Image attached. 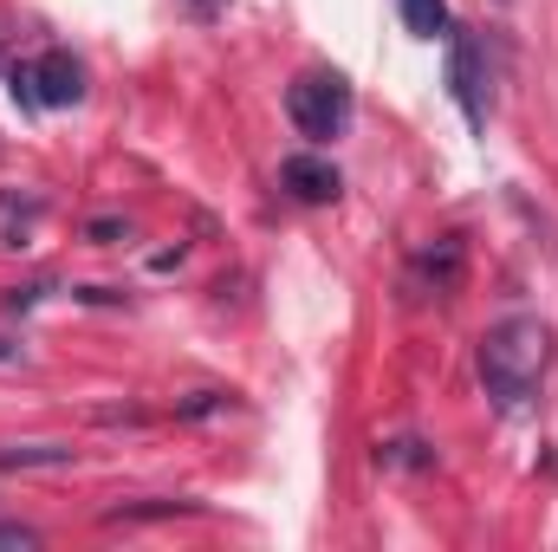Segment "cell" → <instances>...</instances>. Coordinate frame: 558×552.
<instances>
[{
    "label": "cell",
    "instance_id": "1",
    "mask_svg": "<svg viewBox=\"0 0 558 552\" xmlns=\"http://www.w3.org/2000/svg\"><path fill=\"white\" fill-rule=\"evenodd\" d=\"M481 384H487V397L500 404V410H513V404H526L533 391H539V377H546V364H553V325L546 319H500V325H487L481 332Z\"/></svg>",
    "mask_w": 558,
    "mask_h": 552
},
{
    "label": "cell",
    "instance_id": "2",
    "mask_svg": "<svg viewBox=\"0 0 558 552\" xmlns=\"http://www.w3.org/2000/svg\"><path fill=\"white\" fill-rule=\"evenodd\" d=\"M286 118H292L299 137H312V143L344 137V124H351V85L338 72H299L286 85Z\"/></svg>",
    "mask_w": 558,
    "mask_h": 552
},
{
    "label": "cell",
    "instance_id": "3",
    "mask_svg": "<svg viewBox=\"0 0 558 552\" xmlns=\"http://www.w3.org/2000/svg\"><path fill=\"white\" fill-rule=\"evenodd\" d=\"M7 92H13V105H26V111H65V105L85 98V65H78L65 46H52V52H39V59H26V65H7Z\"/></svg>",
    "mask_w": 558,
    "mask_h": 552
},
{
    "label": "cell",
    "instance_id": "4",
    "mask_svg": "<svg viewBox=\"0 0 558 552\" xmlns=\"http://www.w3.org/2000/svg\"><path fill=\"white\" fill-rule=\"evenodd\" d=\"M448 92H454L468 131H487V59H481V39L468 26L448 33Z\"/></svg>",
    "mask_w": 558,
    "mask_h": 552
},
{
    "label": "cell",
    "instance_id": "5",
    "mask_svg": "<svg viewBox=\"0 0 558 552\" xmlns=\"http://www.w3.org/2000/svg\"><path fill=\"white\" fill-rule=\"evenodd\" d=\"M279 182L299 195V202H331L338 195V169L325 156H286L279 163Z\"/></svg>",
    "mask_w": 558,
    "mask_h": 552
},
{
    "label": "cell",
    "instance_id": "6",
    "mask_svg": "<svg viewBox=\"0 0 558 552\" xmlns=\"http://www.w3.org/2000/svg\"><path fill=\"white\" fill-rule=\"evenodd\" d=\"M65 461H78L72 442H13V448H0V468H65Z\"/></svg>",
    "mask_w": 558,
    "mask_h": 552
},
{
    "label": "cell",
    "instance_id": "7",
    "mask_svg": "<svg viewBox=\"0 0 558 552\" xmlns=\"http://www.w3.org/2000/svg\"><path fill=\"white\" fill-rule=\"evenodd\" d=\"M416 274L435 286V292H454V279H461V241H441V248H428L416 261Z\"/></svg>",
    "mask_w": 558,
    "mask_h": 552
},
{
    "label": "cell",
    "instance_id": "8",
    "mask_svg": "<svg viewBox=\"0 0 558 552\" xmlns=\"http://www.w3.org/2000/svg\"><path fill=\"white\" fill-rule=\"evenodd\" d=\"M397 7H403V26H410L416 39L448 33V0H397Z\"/></svg>",
    "mask_w": 558,
    "mask_h": 552
},
{
    "label": "cell",
    "instance_id": "9",
    "mask_svg": "<svg viewBox=\"0 0 558 552\" xmlns=\"http://www.w3.org/2000/svg\"><path fill=\"white\" fill-rule=\"evenodd\" d=\"M162 514H195V501H149V507H111L105 520L118 527V520H162Z\"/></svg>",
    "mask_w": 558,
    "mask_h": 552
},
{
    "label": "cell",
    "instance_id": "10",
    "mask_svg": "<svg viewBox=\"0 0 558 552\" xmlns=\"http://www.w3.org/2000/svg\"><path fill=\"white\" fill-rule=\"evenodd\" d=\"M0 547H39V533H33V527H7V520H0Z\"/></svg>",
    "mask_w": 558,
    "mask_h": 552
},
{
    "label": "cell",
    "instance_id": "11",
    "mask_svg": "<svg viewBox=\"0 0 558 552\" xmlns=\"http://www.w3.org/2000/svg\"><path fill=\"white\" fill-rule=\"evenodd\" d=\"M189 7H195V13H221V0H189Z\"/></svg>",
    "mask_w": 558,
    "mask_h": 552
},
{
    "label": "cell",
    "instance_id": "12",
    "mask_svg": "<svg viewBox=\"0 0 558 552\" xmlns=\"http://www.w3.org/2000/svg\"><path fill=\"white\" fill-rule=\"evenodd\" d=\"M0 358H20V351H0Z\"/></svg>",
    "mask_w": 558,
    "mask_h": 552
}]
</instances>
